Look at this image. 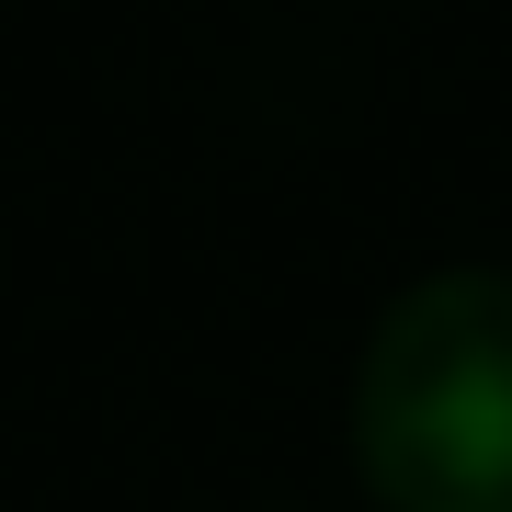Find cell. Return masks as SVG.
Listing matches in <instances>:
<instances>
[{"mask_svg": "<svg viewBox=\"0 0 512 512\" xmlns=\"http://www.w3.org/2000/svg\"><path fill=\"white\" fill-rule=\"evenodd\" d=\"M353 456L387 512H512V274L456 262L376 319Z\"/></svg>", "mask_w": 512, "mask_h": 512, "instance_id": "cell-1", "label": "cell"}]
</instances>
